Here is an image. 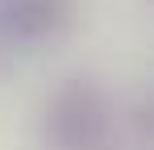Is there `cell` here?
<instances>
[{"label": "cell", "mask_w": 154, "mask_h": 150, "mask_svg": "<svg viewBox=\"0 0 154 150\" xmlns=\"http://www.w3.org/2000/svg\"><path fill=\"white\" fill-rule=\"evenodd\" d=\"M75 21V0H8V29L17 38L42 42Z\"/></svg>", "instance_id": "obj_2"}, {"label": "cell", "mask_w": 154, "mask_h": 150, "mask_svg": "<svg viewBox=\"0 0 154 150\" xmlns=\"http://www.w3.org/2000/svg\"><path fill=\"white\" fill-rule=\"evenodd\" d=\"M46 142L54 150H100L112 129V104L92 79H67L46 104Z\"/></svg>", "instance_id": "obj_1"}]
</instances>
